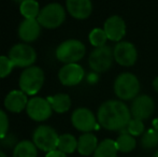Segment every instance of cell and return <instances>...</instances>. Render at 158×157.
<instances>
[{"mask_svg": "<svg viewBox=\"0 0 158 157\" xmlns=\"http://www.w3.org/2000/svg\"><path fill=\"white\" fill-rule=\"evenodd\" d=\"M154 100L148 95H140V96H137L133 99L130 112L133 118L143 121V119L150 118L154 113Z\"/></svg>", "mask_w": 158, "mask_h": 157, "instance_id": "12", "label": "cell"}, {"mask_svg": "<svg viewBox=\"0 0 158 157\" xmlns=\"http://www.w3.org/2000/svg\"><path fill=\"white\" fill-rule=\"evenodd\" d=\"M115 142H116L118 152H122V153H129L133 151L137 147V141L135 137L129 134H121L118 138L115 140Z\"/></svg>", "mask_w": 158, "mask_h": 157, "instance_id": "23", "label": "cell"}, {"mask_svg": "<svg viewBox=\"0 0 158 157\" xmlns=\"http://www.w3.org/2000/svg\"><path fill=\"white\" fill-rule=\"evenodd\" d=\"M158 145V131L151 128L146 130L141 137V147L144 150H152L155 149Z\"/></svg>", "mask_w": 158, "mask_h": 157, "instance_id": "25", "label": "cell"}, {"mask_svg": "<svg viewBox=\"0 0 158 157\" xmlns=\"http://www.w3.org/2000/svg\"><path fill=\"white\" fill-rule=\"evenodd\" d=\"M9 58L15 67H31L37 59V54L32 46L26 43H19L12 46L9 52Z\"/></svg>", "mask_w": 158, "mask_h": 157, "instance_id": "8", "label": "cell"}, {"mask_svg": "<svg viewBox=\"0 0 158 157\" xmlns=\"http://www.w3.org/2000/svg\"><path fill=\"white\" fill-rule=\"evenodd\" d=\"M72 125L77 130L83 132H90L97 128V121L92 111L86 108H79L71 116Z\"/></svg>", "mask_w": 158, "mask_h": 157, "instance_id": "11", "label": "cell"}, {"mask_svg": "<svg viewBox=\"0 0 158 157\" xmlns=\"http://www.w3.org/2000/svg\"><path fill=\"white\" fill-rule=\"evenodd\" d=\"M114 60V53L113 48L109 45H104L101 48H97L90 53L88 64L95 72H106L112 67Z\"/></svg>", "mask_w": 158, "mask_h": 157, "instance_id": "7", "label": "cell"}, {"mask_svg": "<svg viewBox=\"0 0 158 157\" xmlns=\"http://www.w3.org/2000/svg\"><path fill=\"white\" fill-rule=\"evenodd\" d=\"M117 152L116 142L112 139H104L98 144L93 157H116Z\"/></svg>", "mask_w": 158, "mask_h": 157, "instance_id": "19", "label": "cell"}, {"mask_svg": "<svg viewBox=\"0 0 158 157\" xmlns=\"http://www.w3.org/2000/svg\"><path fill=\"white\" fill-rule=\"evenodd\" d=\"M97 119L101 127L112 131H121L130 122L131 112L123 101L108 100L98 109Z\"/></svg>", "mask_w": 158, "mask_h": 157, "instance_id": "1", "label": "cell"}, {"mask_svg": "<svg viewBox=\"0 0 158 157\" xmlns=\"http://www.w3.org/2000/svg\"><path fill=\"white\" fill-rule=\"evenodd\" d=\"M84 69L77 64H67L58 72V79L64 86H75L84 79Z\"/></svg>", "mask_w": 158, "mask_h": 157, "instance_id": "13", "label": "cell"}, {"mask_svg": "<svg viewBox=\"0 0 158 157\" xmlns=\"http://www.w3.org/2000/svg\"><path fill=\"white\" fill-rule=\"evenodd\" d=\"M27 95L23 90H12L6 95L4 99V107L8 111L13 113H19L26 109L28 103Z\"/></svg>", "mask_w": 158, "mask_h": 157, "instance_id": "17", "label": "cell"}, {"mask_svg": "<svg viewBox=\"0 0 158 157\" xmlns=\"http://www.w3.org/2000/svg\"><path fill=\"white\" fill-rule=\"evenodd\" d=\"M41 25L37 19H25L19 27V37L24 42H32L39 38Z\"/></svg>", "mask_w": 158, "mask_h": 157, "instance_id": "15", "label": "cell"}, {"mask_svg": "<svg viewBox=\"0 0 158 157\" xmlns=\"http://www.w3.org/2000/svg\"><path fill=\"white\" fill-rule=\"evenodd\" d=\"M113 53H114L115 61L124 67H131L135 65L138 59V52L135 46L127 41H119L115 45Z\"/></svg>", "mask_w": 158, "mask_h": 157, "instance_id": "10", "label": "cell"}, {"mask_svg": "<svg viewBox=\"0 0 158 157\" xmlns=\"http://www.w3.org/2000/svg\"><path fill=\"white\" fill-rule=\"evenodd\" d=\"M114 92L122 100H131L139 96L140 82L137 76L129 72L119 74L114 82Z\"/></svg>", "mask_w": 158, "mask_h": 157, "instance_id": "2", "label": "cell"}, {"mask_svg": "<svg viewBox=\"0 0 158 157\" xmlns=\"http://www.w3.org/2000/svg\"><path fill=\"white\" fill-rule=\"evenodd\" d=\"M152 124H153V128H154L156 131H158V118H155Z\"/></svg>", "mask_w": 158, "mask_h": 157, "instance_id": "32", "label": "cell"}, {"mask_svg": "<svg viewBox=\"0 0 158 157\" xmlns=\"http://www.w3.org/2000/svg\"><path fill=\"white\" fill-rule=\"evenodd\" d=\"M19 11L25 19H37L41 10L35 0H25L19 6Z\"/></svg>", "mask_w": 158, "mask_h": 157, "instance_id": "24", "label": "cell"}, {"mask_svg": "<svg viewBox=\"0 0 158 157\" xmlns=\"http://www.w3.org/2000/svg\"><path fill=\"white\" fill-rule=\"evenodd\" d=\"M153 157H158V150H157V152H156V153L154 154V156H153Z\"/></svg>", "mask_w": 158, "mask_h": 157, "instance_id": "35", "label": "cell"}, {"mask_svg": "<svg viewBox=\"0 0 158 157\" xmlns=\"http://www.w3.org/2000/svg\"><path fill=\"white\" fill-rule=\"evenodd\" d=\"M103 30L106 31V35L109 40L119 42L126 34L125 21L118 15L110 16L104 22Z\"/></svg>", "mask_w": 158, "mask_h": 157, "instance_id": "14", "label": "cell"}, {"mask_svg": "<svg viewBox=\"0 0 158 157\" xmlns=\"http://www.w3.org/2000/svg\"><path fill=\"white\" fill-rule=\"evenodd\" d=\"M153 87H154V89L158 93V76L155 78L154 81H153Z\"/></svg>", "mask_w": 158, "mask_h": 157, "instance_id": "31", "label": "cell"}, {"mask_svg": "<svg viewBox=\"0 0 158 157\" xmlns=\"http://www.w3.org/2000/svg\"><path fill=\"white\" fill-rule=\"evenodd\" d=\"M37 19L42 27L54 29L63 25L66 19V11L61 4L50 3L41 9Z\"/></svg>", "mask_w": 158, "mask_h": 157, "instance_id": "5", "label": "cell"}, {"mask_svg": "<svg viewBox=\"0 0 158 157\" xmlns=\"http://www.w3.org/2000/svg\"><path fill=\"white\" fill-rule=\"evenodd\" d=\"M37 147L29 140H24L19 142L14 147L13 157H37Z\"/></svg>", "mask_w": 158, "mask_h": 157, "instance_id": "21", "label": "cell"}, {"mask_svg": "<svg viewBox=\"0 0 158 157\" xmlns=\"http://www.w3.org/2000/svg\"><path fill=\"white\" fill-rule=\"evenodd\" d=\"M45 157H67V155L59 150H54L52 152H48Z\"/></svg>", "mask_w": 158, "mask_h": 157, "instance_id": "30", "label": "cell"}, {"mask_svg": "<svg viewBox=\"0 0 158 157\" xmlns=\"http://www.w3.org/2000/svg\"><path fill=\"white\" fill-rule=\"evenodd\" d=\"M67 11L77 19H85L90 16L93 4L90 0H67Z\"/></svg>", "mask_w": 158, "mask_h": 157, "instance_id": "16", "label": "cell"}, {"mask_svg": "<svg viewBox=\"0 0 158 157\" xmlns=\"http://www.w3.org/2000/svg\"><path fill=\"white\" fill-rule=\"evenodd\" d=\"M26 111L30 118L35 122H43L51 118L53 109L48 99L41 97H33L26 107Z\"/></svg>", "mask_w": 158, "mask_h": 157, "instance_id": "9", "label": "cell"}, {"mask_svg": "<svg viewBox=\"0 0 158 157\" xmlns=\"http://www.w3.org/2000/svg\"><path fill=\"white\" fill-rule=\"evenodd\" d=\"M44 83V72L41 68L31 66L22 72L19 76V88L26 95H35Z\"/></svg>", "mask_w": 158, "mask_h": 157, "instance_id": "4", "label": "cell"}, {"mask_svg": "<svg viewBox=\"0 0 158 157\" xmlns=\"http://www.w3.org/2000/svg\"><path fill=\"white\" fill-rule=\"evenodd\" d=\"M98 144L99 143L95 134L84 132L77 140V152L83 156H89L95 153Z\"/></svg>", "mask_w": 158, "mask_h": 157, "instance_id": "18", "label": "cell"}, {"mask_svg": "<svg viewBox=\"0 0 158 157\" xmlns=\"http://www.w3.org/2000/svg\"><path fill=\"white\" fill-rule=\"evenodd\" d=\"M88 39H89L90 44L97 48L106 45L108 37H106V31L103 29H101V28H95V29H93L90 31Z\"/></svg>", "mask_w": 158, "mask_h": 157, "instance_id": "26", "label": "cell"}, {"mask_svg": "<svg viewBox=\"0 0 158 157\" xmlns=\"http://www.w3.org/2000/svg\"><path fill=\"white\" fill-rule=\"evenodd\" d=\"M127 134H131L133 137H138V136H141L143 134L144 130H145V127H144V124L143 121L141 119H138V118H132L130 119V122L128 123L127 127L125 128Z\"/></svg>", "mask_w": 158, "mask_h": 157, "instance_id": "27", "label": "cell"}, {"mask_svg": "<svg viewBox=\"0 0 158 157\" xmlns=\"http://www.w3.org/2000/svg\"><path fill=\"white\" fill-rule=\"evenodd\" d=\"M0 157H6V155L2 151H0Z\"/></svg>", "mask_w": 158, "mask_h": 157, "instance_id": "33", "label": "cell"}, {"mask_svg": "<svg viewBox=\"0 0 158 157\" xmlns=\"http://www.w3.org/2000/svg\"><path fill=\"white\" fill-rule=\"evenodd\" d=\"M57 149L64 152V154H71L75 150H77V140L74 136L70 134H61V136H59Z\"/></svg>", "mask_w": 158, "mask_h": 157, "instance_id": "22", "label": "cell"}, {"mask_svg": "<svg viewBox=\"0 0 158 157\" xmlns=\"http://www.w3.org/2000/svg\"><path fill=\"white\" fill-rule=\"evenodd\" d=\"M9 129V118L4 111L0 109V139L6 134Z\"/></svg>", "mask_w": 158, "mask_h": 157, "instance_id": "29", "label": "cell"}, {"mask_svg": "<svg viewBox=\"0 0 158 157\" xmlns=\"http://www.w3.org/2000/svg\"><path fill=\"white\" fill-rule=\"evenodd\" d=\"M15 2H19V3H22V2H24L25 0H14Z\"/></svg>", "mask_w": 158, "mask_h": 157, "instance_id": "34", "label": "cell"}, {"mask_svg": "<svg viewBox=\"0 0 158 157\" xmlns=\"http://www.w3.org/2000/svg\"><path fill=\"white\" fill-rule=\"evenodd\" d=\"M85 45L75 39L66 40L58 45L56 57L64 64H77L85 55Z\"/></svg>", "mask_w": 158, "mask_h": 157, "instance_id": "3", "label": "cell"}, {"mask_svg": "<svg viewBox=\"0 0 158 157\" xmlns=\"http://www.w3.org/2000/svg\"><path fill=\"white\" fill-rule=\"evenodd\" d=\"M48 100L51 103L53 111L57 113H64L71 107V99L66 94H56L48 98Z\"/></svg>", "mask_w": 158, "mask_h": 157, "instance_id": "20", "label": "cell"}, {"mask_svg": "<svg viewBox=\"0 0 158 157\" xmlns=\"http://www.w3.org/2000/svg\"><path fill=\"white\" fill-rule=\"evenodd\" d=\"M15 66L6 56H0V79L6 78L12 72Z\"/></svg>", "mask_w": 158, "mask_h": 157, "instance_id": "28", "label": "cell"}, {"mask_svg": "<svg viewBox=\"0 0 158 157\" xmlns=\"http://www.w3.org/2000/svg\"><path fill=\"white\" fill-rule=\"evenodd\" d=\"M58 139L59 136L54 128L48 125L39 126L32 134V142L35 144V147L46 153L57 149Z\"/></svg>", "mask_w": 158, "mask_h": 157, "instance_id": "6", "label": "cell"}]
</instances>
